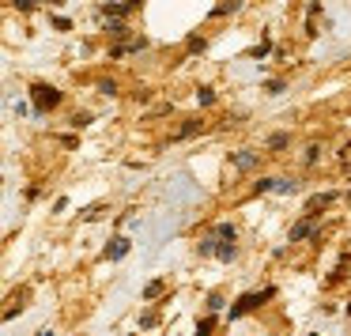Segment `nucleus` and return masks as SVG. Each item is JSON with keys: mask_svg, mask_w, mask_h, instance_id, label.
Segmentation results:
<instances>
[{"mask_svg": "<svg viewBox=\"0 0 351 336\" xmlns=\"http://www.w3.org/2000/svg\"><path fill=\"white\" fill-rule=\"evenodd\" d=\"M332 200H336L332 193H321V197H313V200H310V215H317V208H328Z\"/></svg>", "mask_w": 351, "mask_h": 336, "instance_id": "7", "label": "nucleus"}, {"mask_svg": "<svg viewBox=\"0 0 351 336\" xmlns=\"http://www.w3.org/2000/svg\"><path fill=\"white\" fill-rule=\"evenodd\" d=\"M38 336H53V333H49V328H42V333H38Z\"/></svg>", "mask_w": 351, "mask_h": 336, "instance_id": "16", "label": "nucleus"}, {"mask_svg": "<svg viewBox=\"0 0 351 336\" xmlns=\"http://www.w3.org/2000/svg\"><path fill=\"white\" fill-rule=\"evenodd\" d=\"M147 298H155V295H162V280H155V283H147V291H144Z\"/></svg>", "mask_w": 351, "mask_h": 336, "instance_id": "14", "label": "nucleus"}, {"mask_svg": "<svg viewBox=\"0 0 351 336\" xmlns=\"http://www.w3.org/2000/svg\"><path fill=\"white\" fill-rule=\"evenodd\" d=\"M313 159H317V144H306V152H302V167H313Z\"/></svg>", "mask_w": 351, "mask_h": 336, "instance_id": "11", "label": "nucleus"}, {"mask_svg": "<svg viewBox=\"0 0 351 336\" xmlns=\"http://www.w3.org/2000/svg\"><path fill=\"white\" fill-rule=\"evenodd\" d=\"M234 227L230 223H219V227L212 230L208 238H200V253L204 257H219V261H230L238 253V245H234Z\"/></svg>", "mask_w": 351, "mask_h": 336, "instance_id": "1", "label": "nucleus"}, {"mask_svg": "<svg viewBox=\"0 0 351 336\" xmlns=\"http://www.w3.org/2000/svg\"><path fill=\"white\" fill-rule=\"evenodd\" d=\"M313 227H317V215H310V219L295 223V227H291V242H302L306 235H313Z\"/></svg>", "mask_w": 351, "mask_h": 336, "instance_id": "4", "label": "nucleus"}, {"mask_svg": "<svg viewBox=\"0 0 351 336\" xmlns=\"http://www.w3.org/2000/svg\"><path fill=\"white\" fill-rule=\"evenodd\" d=\"M136 4H117V8H102V16H129Z\"/></svg>", "mask_w": 351, "mask_h": 336, "instance_id": "9", "label": "nucleus"}, {"mask_svg": "<svg viewBox=\"0 0 351 336\" xmlns=\"http://www.w3.org/2000/svg\"><path fill=\"white\" fill-rule=\"evenodd\" d=\"M129 253V238H114V245H106V257L110 261H121Z\"/></svg>", "mask_w": 351, "mask_h": 336, "instance_id": "6", "label": "nucleus"}, {"mask_svg": "<svg viewBox=\"0 0 351 336\" xmlns=\"http://www.w3.org/2000/svg\"><path fill=\"white\" fill-rule=\"evenodd\" d=\"M212 325H215V321H212V317H204V321L197 325V336H212Z\"/></svg>", "mask_w": 351, "mask_h": 336, "instance_id": "13", "label": "nucleus"}, {"mask_svg": "<svg viewBox=\"0 0 351 336\" xmlns=\"http://www.w3.org/2000/svg\"><path fill=\"white\" fill-rule=\"evenodd\" d=\"M276 291L272 287H265V291H253V295H242L238 298V306H230V317H242V313H250V310H257L265 298H272Z\"/></svg>", "mask_w": 351, "mask_h": 336, "instance_id": "3", "label": "nucleus"}, {"mask_svg": "<svg viewBox=\"0 0 351 336\" xmlns=\"http://www.w3.org/2000/svg\"><path fill=\"white\" fill-rule=\"evenodd\" d=\"M193 132H200V121H197V117H189V121H185L182 129L174 132V136H178V140H185V136H193Z\"/></svg>", "mask_w": 351, "mask_h": 336, "instance_id": "8", "label": "nucleus"}, {"mask_svg": "<svg viewBox=\"0 0 351 336\" xmlns=\"http://www.w3.org/2000/svg\"><path fill=\"white\" fill-rule=\"evenodd\" d=\"M230 159H234V167H238V170H253V167H257V155H253L250 147H242V152H234Z\"/></svg>", "mask_w": 351, "mask_h": 336, "instance_id": "5", "label": "nucleus"}, {"mask_svg": "<svg viewBox=\"0 0 351 336\" xmlns=\"http://www.w3.org/2000/svg\"><path fill=\"white\" fill-rule=\"evenodd\" d=\"M197 99H200V106H212V102H215V91H212V87H200Z\"/></svg>", "mask_w": 351, "mask_h": 336, "instance_id": "10", "label": "nucleus"}, {"mask_svg": "<svg viewBox=\"0 0 351 336\" xmlns=\"http://www.w3.org/2000/svg\"><path fill=\"white\" fill-rule=\"evenodd\" d=\"M31 99H34V110H38V114H49V110L61 102V91L49 87V84H34L31 87Z\"/></svg>", "mask_w": 351, "mask_h": 336, "instance_id": "2", "label": "nucleus"}, {"mask_svg": "<svg viewBox=\"0 0 351 336\" xmlns=\"http://www.w3.org/2000/svg\"><path fill=\"white\" fill-rule=\"evenodd\" d=\"M99 91H106V95H114V91H117V84H114V80H99Z\"/></svg>", "mask_w": 351, "mask_h": 336, "instance_id": "15", "label": "nucleus"}, {"mask_svg": "<svg viewBox=\"0 0 351 336\" xmlns=\"http://www.w3.org/2000/svg\"><path fill=\"white\" fill-rule=\"evenodd\" d=\"M268 147H272V152H283V147H287V136H283V132H276V136L268 140Z\"/></svg>", "mask_w": 351, "mask_h": 336, "instance_id": "12", "label": "nucleus"}]
</instances>
